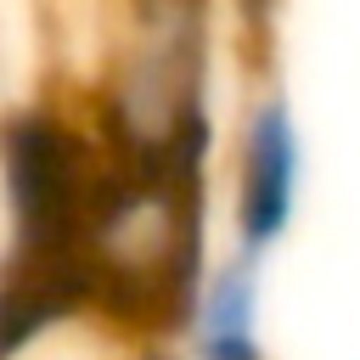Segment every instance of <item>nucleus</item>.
<instances>
[{
	"label": "nucleus",
	"instance_id": "obj_1",
	"mask_svg": "<svg viewBox=\"0 0 360 360\" xmlns=\"http://www.w3.org/2000/svg\"><path fill=\"white\" fill-rule=\"evenodd\" d=\"M225 0H124L118 22L68 96L101 152L129 169L214 174L219 152V34Z\"/></svg>",
	"mask_w": 360,
	"mask_h": 360
},
{
	"label": "nucleus",
	"instance_id": "obj_2",
	"mask_svg": "<svg viewBox=\"0 0 360 360\" xmlns=\"http://www.w3.org/2000/svg\"><path fill=\"white\" fill-rule=\"evenodd\" d=\"M107 152L84 112L45 90L0 118V191L17 264H79V231L101 186ZM84 270V264H79Z\"/></svg>",
	"mask_w": 360,
	"mask_h": 360
},
{
	"label": "nucleus",
	"instance_id": "obj_3",
	"mask_svg": "<svg viewBox=\"0 0 360 360\" xmlns=\"http://www.w3.org/2000/svg\"><path fill=\"white\" fill-rule=\"evenodd\" d=\"M304 174H309V152H304L298 107L270 73H259L242 90L225 141V225H231L225 248L270 264V253L298 225Z\"/></svg>",
	"mask_w": 360,
	"mask_h": 360
},
{
	"label": "nucleus",
	"instance_id": "obj_4",
	"mask_svg": "<svg viewBox=\"0 0 360 360\" xmlns=\"http://www.w3.org/2000/svg\"><path fill=\"white\" fill-rule=\"evenodd\" d=\"M186 360H270L264 349V264L225 248L208 259L186 309Z\"/></svg>",
	"mask_w": 360,
	"mask_h": 360
},
{
	"label": "nucleus",
	"instance_id": "obj_5",
	"mask_svg": "<svg viewBox=\"0 0 360 360\" xmlns=\"http://www.w3.org/2000/svg\"><path fill=\"white\" fill-rule=\"evenodd\" d=\"M129 360H186V354L174 349V338H163V332H141L135 349H129Z\"/></svg>",
	"mask_w": 360,
	"mask_h": 360
}]
</instances>
